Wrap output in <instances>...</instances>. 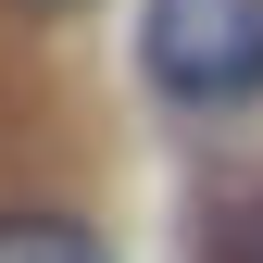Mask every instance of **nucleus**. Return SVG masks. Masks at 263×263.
<instances>
[{
    "label": "nucleus",
    "mask_w": 263,
    "mask_h": 263,
    "mask_svg": "<svg viewBox=\"0 0 263 263\" xmlns=\"http://www.w3.org/2000/svg\"><path fill=\"white\" fill-rule=\"evenodd\" d=\"M138 76L188 113H238L263 88V0H151L138 13Z\"/></svg>",
    "instance_id": "obj_1"
},
{
    "label": "nucleus",
    "mask_w": 263,
    "mask_h": 263,
    "mask_svg": "<svg viewBox=\"0 0 263 263\" xmlns=\"http://www.w3.org/2000/svg\"><path fill=\"white\" fill-rule=\"evenodd\" d=\"M0 263H113L76 213H0Z\"/></svg>",
    "instance_id": "obj_2"
},
{
    "label": "nucleus",
    "mask_w": 263,
    "mask_h": 263,
    "mask_svg": "<svg viewBox=\"0 0 263 263\" xmlns=\"http://www.w3.org/2000/svg\"><path fill=\"white\" fill-rule=\"evenodd\" d=\"M213 263H263V188L213 213Z\"/></svg>",
    "instance_id": "obj_3"
},
{
    "label": "nucleus",
    "mask_w": 263,
    "mask_h": 263,
    "mask_svg": "<svg viewBox=\"0 0 263 263\" xmlns=\"http://www.w3.org/2000/svg\"><path fill=\"white\" fill-rule=\"evenodd\" d=\"M13 13H63V0H13Z\"/></svg>",
    "instance_id": "obj_4"
}]
</instances>
